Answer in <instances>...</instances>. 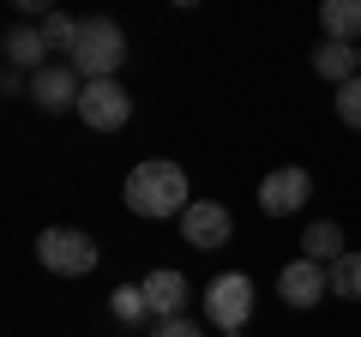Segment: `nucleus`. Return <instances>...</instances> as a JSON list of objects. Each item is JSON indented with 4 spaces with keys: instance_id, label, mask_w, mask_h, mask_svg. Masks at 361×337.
Instances as JSON below:
<instances>
[{
    "instance_id": "obj_6",
    "label": "nucleus",
    "mask_w": 361,
    "mask_h": 337,
    "mask_svg": "<svg viewBox=\"0 0 361 337\" xmlns=\"http://www.w3.org/2000/svg\"><path fill=\"white\" fill-rule=\"evenodd\" d=\"M78 97H85V78H78L73 61H49L30 78V103H37L42 115H66V109H78Z\"/></svg>"
},
{
    "instance_id": "obj_21",
    "label": "nucleus",
    "mask_w": 361,
    "mask_h": 337,
    "mask_svg": "<svg viewBox=\"0 0 361 337\" xmlns=\"http://www.w3.org/2000/svg\"><path fill=\"white\" fill-rule=\"evenodd\" d=\"M355 49H361V42H355Z\"/></svg>"
},
{
    "instance_id": "obj_20",
    "label": "nucleus",
    "mask_w": 361,
    "mask_h": 337,
    "mask_svg": "<svg viewBox=\"0 0 361 337\" xmlns=\"http://www.w3.org/2000/svg\"><path fill=\"white\" fill-rule=\"evenodd\" d=\"M0 91H6V97H30V78L6 66V73H0Z\"/></svg>"
},
{
    "instance_id": "obj_2",
    "label": "nucleus",
    "mask_w": 361,
    "mask_h": 337,
    "mask_svg": "<svg viewBox=\"0 0 361 337\" xmlns=\"http://www.w3.org/2000/svg\"><path fill=\"white\" fill-rule=\"evenodd\" d=\"M66 61L78 66V78H85V85H97V78H115L121 61H127V30H121L115 18H85V25H78V42H73V54H66Z\"/></svg>"
},
{
    "instance_id": "obj_5",
    "label": "nucleus",
    "mask_w": 361,
    "mask_h": 337,
    "mask_svg": "<svg viewBox=\"0 0 361 337\" xmlns=\"http://www.w3.org/2000/svg\"><path fill=\"white\" fill-rule=\"evenodd\" d=\"M78 115H85L90 133H121L133 121V91L121 78H97V85H85V97H78Z\"/></svg>"
},
{
    "instance_id": "obj_19",
    "label": "nucleus",
    "mask_w": 361,
    "mask_h": 337,
    "mask_svg": "<svg viewBox=\"0 0 361 337\" xmlns=\"http://www.w3.org/2000/svg\"><path fill=\"white\" fill-rule=\"evenodd\" d=\"M151 337H205V331H199L193 319H163V325H157Z\"/></svg>"
},
{
    "instance_id": "obj_13",
    "label": "nucleus",
    "mask_w": 361,
    "mask_h": 337,
    "mask_svg": "<svg viewBox=\"0 0 361 337\" xmlns=\"http://www.w3.org/2000/svg\"><path fill=\"white\" fill-rule=\"evenodd\" d=\"M343 253H349V247H343V229H337V223H307V235H301V259H313V265L331 271Z\"/></svg>"
},
{
    "instance_id": "obj_4",
    "label": "nucleus",
    "mask_w": 361,
    "mask_h": 337,
    "mask_svg": "<svg viewBox=\"0 0 361 337\" xmlns=\"http://www.w3.org/2000/svg\"><path fill=\"white\" fill-rule=\"evenodd\" d=\"M205 319L235 337L247 319H253V277L247 271H217L211 289H205Z\"/></svg>"
},
{
    "instance_id": "obj_3",
    "label": "nucleus",
    "mask_w": 361,
    "mask_h": 337,
    "mask_svg": "<svg viewBox=\"0 0 361 337\" xmlns=\"http://www.w3.org/2000/svg\"><path fill=\"white\" fill-rule=\"evenodd\" d=\"M37 259H42V271H54V277H85V271H97V241H90L85 229H42L37 235Z\"/></svg>"
},
{
    "instance_id": "obj_8",
    "label": "nucleus",
    "mask_w": 361,
    "mask_h": 337,
    "mask_svg": "<svg viewBox=\"0 0 361 337\" xmlns=\"http://www.w3.org/2000/svg\"><path fill=\"white\" fill-rule=\"evenodd\" d=\"M180 235H187L193 247H205V253H217L223 241H235V217H229V205H217V199H193L187 217H180Z\"/></svg>"
},
{
    "instance_id": "obj_11",
    "label": "nucleus",
    "mask_w": 361,
    "mask_h": 337,
    "mask_svg": "<svg viewBox=\"0 0 361 337\" xmlns=\"http://www.w3.org/2000/svg\"><path fill=\"white\" fill-rule=\"evenodd\" d=\"M0 49H6V66H13V73L37 78L42 66H49V37H42V25H13Z\"/></svg>"
},
{
    "instance_id": "obj_17",
    "label": "nucleus",
    "mask_w": 361,
    "mask_h": 337,
    "mask_svg": "<svg viewBox=\"0 0 361 337\" xmlns=\"http://www.w3.org/2000/svg\"><path fill=\"white\" fill-rule=\"evenodd\" d=\"M78 25H85V18L42 13V37H49V49H66V54H73V42H78Z\"/></svg>"
},
{
    "instance_id": "obj_7",
    "label": "nucleus",
    "mask_w": 361,
    "mask_h": 337,
    "mask_svg": "<svg viewBox=\"0 0 361 337\" xmlns=\"http://www.w3.org/2000/svg\"><path fill=\"white\" fill-rule=\"evenodd\" d=\"M313 193V175L301 163H283V168H271L265 181H259V211L265 217H289V211H301Z\"/></svg>"
},
{
    "instance_id": "obj_1",
    "label": "nucleus",
    "mask_w": 361,
    "mask_h": 337,
    "mask_svg": "<svg viewBox=\"0 0 361 337\" xmlns=\"http://www.w3.org/2000/svg\"><path fill=\"white\" fill-rule=\"evenodd\" d=\"M187 168L169 163V157H151V163H133L127 175V211L133 217H187Z\"/></svg>"
},
{
    "instance_id": "obj_9",
    "label": "nucleus",
    "mask_w": 361,
    "mask_h": 337,
    "mask_svg": "<svg viewBox=\"0 0 361 337\" xmlns=\"http://www.w3.org/2000/svg\"><path fill=\"white\" fill-rule=\"evenodd\" d=\"M325 289H331V277H325V265H313V259H289L283 271H277V295H283V307H319Z\"/></svg>"
},
{
    "instance_id": "obj_12",
    "label": "nucleus",
    "mask_w": 361,
    "mask_h": 337,
    "mask_svg": "<svg viewBox=\"0 0 361 337\" xmlns=\"http://www.w3.org/2000/svg\"><path fill=\"white\" fill-rule=\"evenodd\" d=\"M313 73L331 78V85H349V78H361V49L355 42H319L313 49Z\"/></svg>"
},
{
    "instance_id": "obj_18",
    "label": "nucleus",
    "mask_w": 361,
    "mask_h": 337,
    "mask_svg": "<svg viewBox=\"0 0 361 337\" xmlns=\"http://www.w3.org/2000/svg\"><path fill=\"white\" fill-rule=\"evenodd\" d=\"M337 121H343V127H361V78L337 85Z\"/></svg>"
},
{
    "instance_id": "obj_16",
    "label": "nucleus",
    "mask_w": 361,
    "mask_h": 337,
    "mask_svg": "<svg viewBox=\"0 0 361 337\" xmlns=\"http://www.w3.org/2000/svg\"><path fill=\"white\" fill-rule=\"evenodd\" d=\"M331 295H343V301H361V253H343V259L331 265Z\"/></svg>"
},
{
    "instance_id": "obj_15",
    "label": "nucleus",
    "mask_w": 361,
    "mask_h": 337,
    "mask_svg": "<svg viewBox=\"0 0 361 337\" xmlns=\"http://www.w3.org/2000/svg\"><path fill=\"white\" fill-rule=\"evenodd\" d=\"M109 313H115L121 325H145V319H151V301H145L139 283H121L115 295H109Z\"/></svg>"
},
{
    "instance_id": "obj_14",
    "label": "nucleus",
    "mask_w": 361,
    "mask_h": 337,
    "mask_svg": "<svg viewBox=\"0 0 361 337\" xmlns=\"http://www.w3.org/2000/svg\"><path fill=\"white\" fill-rule=\"evenodd\" d=\"M319 25H325V42H361V0H325Z\"/></svg>"
},
{
    "instance_id": "obj_10",
    "label": "nucleus",
    "mask_w": 361,
    "mask_h": 337,
    "mask_svg": "<svg viewBox=\"0 0 361 337\" xmlns=\"http://www.w3.org/2000/svg\"><path fill=\"white\" fill-rule=\"evenodd\" d=\"M139 289H145V301H151V319L157 325H163V319H187V277H180V271L163 265V271H151Z\"/></svg>"
}]
</instances>
